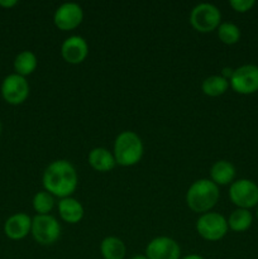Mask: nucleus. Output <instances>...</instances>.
<instances>
[{"label": "nucleus", "instance_id": "nucleus-1", "mask_svg": "<svg viewBox=\"0 0 258 259\" xmlns=\"http://www.w3.org/2000/svg\"><path fill=\"white\" fill-rule=\"evenodd\" d=\"M43 186L53 196L70 197L78 185V176L75 166L66 159H57L47 166L42 177Z\"/></svg>", "mask_w": 258, "mask_h": 259}, {"label": "nucleus", "instance_id": "nucleus-2", "mask_svg": "<svg viewBox=\"0 0 258 259\" xmlns=\"http://www.w3.org/2000/svg\"><path fill=\"white\" fill-rule=\"evenodd\" d=\"M219 186L211 180L201 179L195 181L186 192V204L194 212H209L219 201Z\"/></svg>", "mask_w": 258, "mask_h": 259}, {"label": "nucleus", "instance_id": "nucleus-3", "mask_svg": "<svg viewBox=\"0 0 258 259\" xmlns=\"http://www.w3.org/2000/svg\"><path fill=\"white\" fill-rule=\"evenodd\" d=\"M144 147L139 136L134 132H121L114 142V158L116 164L131 167L138 163L143 157Z\"/></svg>", "mask_w": 258, "mask_h": 259}, {"label": "nucleus", "instance_id": "nucleus-4", "mask_svg": "<svg viewBox=\"0 0 258 259\" xmlns=\"http://www.w3.org/2000/svg\"><path fill=\"white\" fill-rule=\"evenodd\" d=\"M222 20V13L210 3L197 4L190 14V23L200 33H209L218 29Z\"/></svg>", "mask_w": 258, "mask_h": 259}, {"label": "nucleus", "instance_id": "nucleus-5", "mask_svg": "<svg viewBox=\"0 0 258 259\" xmlns=\"http://www.w3.org/2000/svg\"><path fill=\"white\" fill-rule=\"evenodd\" d=\"M30 233L38 244L51 245L60 238L61 225L52 215H35L32 219Z\"/></svg>", "mask_w": 258, "mask_h": 259}, {"label": "nucleus", "instance_id": "nucleus-6", "mask_svg": "<svg viewBox=\"0 0 258 259\" xmlns=\"http://www.w3.org/2000/svg\"><path fill=\"white\" fill-rule=\"evenodd\" d=\"M228 222L223 215L218 212H205L200 215L196 222V230L201 238L209 242H217L227 235Z\"/></svg>", "mask_w": 258, "mask_h": 259}, {"label": "nucleus", "instance_id": "nucleus-7", "mask_svg": "<svg viewBox=\"0 0 258 259\" xmlns=\"http://www.w3.org/2000/svg\"><path fill=\"white\" fill-rule=\"evenodd\" d=\"M229 197L238 209H252L258 205V185L248 179L237 180L230 185Z\"/></svg>", "mask_w": 258, "mask_h": 259}, {"label": "nucleus", "instance_id": "nucleus-8", "mask_svg": "<svg viewBox=\"0 0 258 259\" xmlns=\"http://www.w3.org/2000/svg\"><path fill=\"white\" fill-rule=\"evenodd\" d=\"M230 88L240 95H250L258 91V66L243 65L233 71Z\"/></svg>", "mask_w": 258, "mask_h": 259}, {"label": "nucleus", "instance_id": "nucleus-9", "mask_svg": "<svg viewBox=\"0 0 258 259\" xmlns=\"http://www.w3.org/2000/svg\"><path fill=\"white\" fill-rule=\"evenodd\" d=\"M2 95L10 105H20L29 95V83L23 76L12 73L3 80Z\"/></svg>", "mask_w": 258, "mask_h": 259}, {"label": "nucleus", "instance_id": "nucleus-10", "mask_svg": "<svg viewBox=\"0 0 258 259\" xmlns=\"http://www.w3.org/2000/svg\"><path fill=\"white\" fill-rule=\"evenodd\" d=\"M83 19L82 8L76 3H63L56 9L53 15L55 25L61 30H72L81 24Z\"/></svg>", "mask_w": 258, "mask_h": 259}, {"label": "nucleus", "instance_id": "nucleus-11", "mask_svg": "<svg viewBox=\"0 0 258 259\" xmlns=\"http://www.w3.org/2000/svg\"><path fill=\"white\" fill-rule=\"evenodd\" d=\"M181 248L179 243L169 237H157L146 247L148 259H180Z\"/></svg>", "mask_w": 258, "mask_h": 259}, {"label": "nucleus", "instance_id": "nucleus-12", "mask_svg": "<svg viewBox=\"0 0 258 259\" xmlns=\"http://www.w3.org/2000/svg\"><path fill=\"white\" fill-rule=\"evenodd\" d=\"M61 55L67 63L78 65L83 62L89 55V45L85 38L80 35H71L63 40L61 46Z\"/></svg>", "mask_w": 258, "mask_h": 259}, {"label": "nucleus", "instance_id": "nucleus-13", "mask_svg": "<svg viewBox=\"0 0 258 259\" xmlns=\"http://www.w3.org/2000/svg\"><path fill=\"white\" fill-rule=\"evenodd\" d=\"M32 229V219L24 212L12 215L4 224V232L9 239L20 240L27 237Z\"/></svg>", "mask_w": 258, "mask_h": 259}, {"label": "nucleus", "instance_id": "nucleus-14", "mask_svg": "<svg viewBox=\"0 0 258 259\" xmlns=\"http://www.w3.org/2000/svg\"><path fill=\"white\" fill-rule=\"evenodd\" d=\"M82 204L73 197H65L58 202V214L63 222L68 224H77L83 218Z\"/></svg>", "mask_w": 258, "mask_h": 259}, {"label": "nucleus", "instance_id": "nucleus-15", "mask_svg": "<svg viewBox=\"0 0 258 259\" xmlns=\"http://www.w3.org/2000/svg\"><path fill=\"white\" fill-rule=\"evenodd\" d=\"M89 164L98 172H109L115 167L114 154L104 147H96L89 153Z\"/></svg>", "mask_w": 258, "mask_h": 259}, {"label": "nucleus", "instance_id": "nucleus-16", "mask_svg": "<svg viewBox=\"0 0 258 259\" xmlns=\"http://www.w3.org/2000/svg\"><path fill=\"white\" fill-rule=\"evenodd\" d=\"M235 167L234 164L230 163L229 161L225 159H220L212 164L211 169H210V177L211 181L218 186H225L234 182L235 179Z\"/></svg>", "mask_w": 258, "mask_h": 259}, {"label": "nucleus", "instance_id": "nucleus-17", "mask_svg": "<svg viewBox=\"0 0 258 259\" xmlns=\"http://www.w3.org/2000/svg\"><path fill=\"white\" fill-rule=\"evenodd\" d=\"M100 253L104 259H124L126 253L125 244L116 237H106L100 244Z\"/></svg>", "mask_w": 258, "mask_h": 259}, {"label": "nucleus", "instance_id": "nucleus-18", "mask_svg": "<svg viewBox=\"0 0 258 259\" xmlns=\"http://www.w3.org/2000/svg\"><path fill=\"white\" fill-rule=\"evenodd\" d=\"M38 65L37 56L32 52V51H22L18 53V56L14 60V70L17 75L25 76L32 75L35 71Z\"/></svg>", "mask_w": 258, "mask_h": 259}, {"label": "nucleus", "instance_id": "nucleus-19", "mask_svg": "<svg viewBox=\"0 0 258 259\" xmlns=\"http://www.w3.org/2000/svg\"><path fill=\"white\" fill-rule=\"evenodd\" d=\"M229 81L223 77L222 75L209 76L201 83V89L205 95L211 96V98H217V96L225 94L228 89H229Z\"/></svg>", "mask_w": 258, "mask_h": 259}, {"label": "nucleus", "instance_id": "nucleus-20", "mask_svg": "<svg viewBox=\"0 0 258 259\" xmlns=\"http://www.w3.org/2000/svg\"><path fill=\"white\" fill-rule=\"evenodd\" d=\"M228 227L233 232L242 233L250 228L253 223V215L247 209H235L228 218Z\"/></svg>", "mask_w": 258, "mask_h": 259}, {"label": "nucleus", "instance_id": "nucleus-21", "mask_svg": "<svg viewBox=\"0 0 258 259\" xmlns=\"http://www.w3.org/2000/svg\"><path fill=\"white\" fill-rule=\"evenodd\" d=\"M218 37L224 45H235L240 39V29L234 23H220V25L218 27Z\"/></svg>", "mask_w": 258, "mask_h": 259}, {"label": "nucleus", "instance_id": "nucleus-22", "mask_svg": "<svg viewBox=\"0 0 258 259\" xmlns=\"http://www.w3.org/2000/svg\"><path fill=\"white\" fill-rule=\"evenodd\" d=\"M32 204L33 209L35 210V212H38V215H48L55 206V199H53V195L45 190L34 195Z\"/></svg>", "mask_w": 258, "mask_h": 259}, {"label": "nucleus", "instance_id": "nucleus-23", "mask_svg": "<svg viewBox=\"0 0 258 259\" xmlns=\"http://www.w3.org/2000/svg\"><path fill=\"white\" fill-rule=\"evenodd\" d=\"M230 7L237 13H247L255 5L254 0H230Z\"/></svg>", "mask_w": 258, "mask_h": 259}, {"label": "nucleus", "instance_id": "nucleus-24", "mask_svg": "<svg viewBox=\"0 0 258 259\" xmlns=\"http://www.w3.org/2000/svg\"><path fill=\"white\" fill-rule=\"evenodd\" d=\"M18 4L17 0H0V7L3 8H13Z\"/></svg>", "mask_w": 258, "mask_h": 259}, {"label": "nucleus", "instance_id": "nucleus-25", "mask_svg": "<svg viewBox=\"0 0 258 259\" xmlns=\"http://www.w3.org/2000/svg\"><path fill=\"white\" fill-rule=\"evenodd\" d=\"M182 259H204L201 257V255H197V254H190V255H186L185 258Z\"/></svg>", "mask_w": 258, "mask_h": 259}, {"label": "nucleus", "instance_id": "nucleus-26", "mask_svg": "<svg viewBox=\"0 0 258 259\" xmlns=\"http://www.w3.org/2000/svg\"><path fill=\"white\" fill-rule=\"evenodd\" d=\"M131 259H148L146 257V254H137V255H134V257H132Z\"/></svg>", "mask_w": 258, "mask_h": 259}, {"label": "nucleus", "instance_id": "nucleus-27", "mask_svg": "<svg viewBox=\"0 0 258 259\" xmlns=\"http://www.w3.org/2000/svg\"><path fill=\"white\" fill-rule=\"evenodd\" d=\"M257 219H258V205H257Z\"/></svg>", "mask_w": 258, "mask_h": 259}, {"label": "nucleus", "instance_id": "nucleus-28", "mask_svg": "<svg viewBox=\"0 0 258 259\" xmlns=\"http://www.w3.org/2000/svg\"><path fill=\"white\" fill-rule=\"evenodd\" d=\"M0 132H2V123H0Z\"/></svg>", "mask_w": 258, "mask_h": 259}]
</instances>
